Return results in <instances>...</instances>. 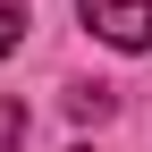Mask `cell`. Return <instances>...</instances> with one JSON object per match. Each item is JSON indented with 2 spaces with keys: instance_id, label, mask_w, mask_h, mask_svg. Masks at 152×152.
I'll use <instances>...</instances> for the list:
<instances>
[{
  "instance_id": "3957f363",
  "label": "cell",
  "mask_w": 152,
  "mask_h": 152,
  "mask_svg": "<svg viewBox=\"0 0 152 152\" xmlns=\"http://www.w3.org/2000/svg\"><path fill=\"white\" fill-rule=\"evenodd\" d=\"M26 17H34V9H26V0H0V59H9V51H17V42H26Z\"/></svg>"
},
{
  "instance_id": "6da1fadb",
  "label": "cell",
  "mask_w": 152,
  "mask_h": 152,
  "mask_svg": "<svg viewBox=\"0 0 152 152\" xmlns=\"http://www.w3.org/2000/svg\"><path fill=\"white\" fill-rule=\"evenodd\" d=\"M110 51H152V0H76Z\"/></svg>"
},
{
  "instance_id": "7a4b0ae2",
  "label": "cell",
  "mask_w": 152,
  "mask_h": 152,
  "mask_svg": "<svg viewBox=\"0 0 152 152\" xmlns=\"http://www.w3.org/2000/svg\"><path fill=\"white\" fill-rule=\"evenodd\" d=\"M26 102H17V93H0V152H17V144H26Z\"/></svg>"
},
{
  "instance_id": "277c9868",
  "label": "cell",
  "mask_w": 152,
  "mask_h": 152,
  "mask_svg": "<svg viewBox=\"0 0 152 152\" xmlns=\"http://www.w3.org/2000/svg\"><path fill=\"white\" fill-rule=\"evenodd\" d=\"M76 152H85V144H76Z\"/></svg>"
}]
</instances>
